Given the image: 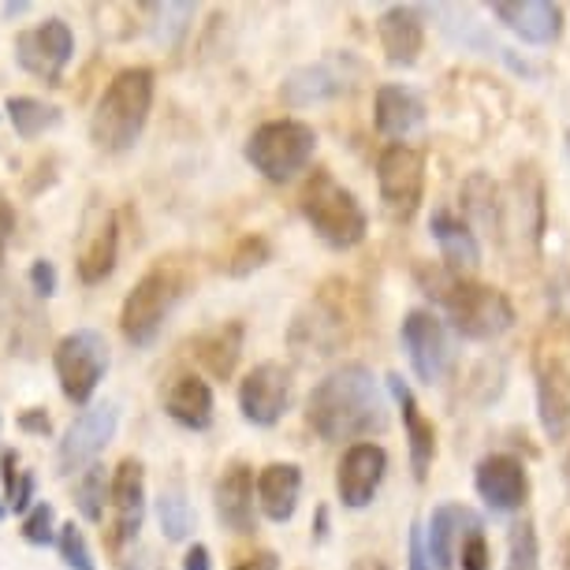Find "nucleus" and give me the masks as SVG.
Here are the masks:
<instances>
[{"mask_svg": "<svg viewBox=\"0 0 570 570\" xmlns=\"http://www.w3.org/2000/svg\"><path fill=\"white\" fill-rule=\"evenodd\" d=\"M306 422L328 444H343V440L362 444L365 436L389 429V400L370 365L343 362L314 384L306 400Z\"/></svg>", "mask_w": 570, "mask_h": 570, "instance_id": "1", "label": "nucleus"}, {"mask_svg": "<svg viewBox=\"0 0 570 570\" xmlns=\"http://www.w3.org/2000/svg\"><path fill=\"white\" fill-rule=\"evenodd\" d=\"M417 284H422V292L444 309L455 336L462 340L489 343V340H500L503 332H511L514 325V306L500 287L478 284V279H470V276H455V273H448L444 265H422L417 268Z\"/></svg>", "mask_w": 570, "mask_h": 570, "instance_id": "2", "label": "nucleus"}, {"mask_svg": "<svg viewBox=\"0 0 570 570\" xmlns=\"http://www.w3.org/2000/svg\"><path fill=\"white\" fill-rule=\"evenodd\" d=\"M149 109H154V71L127 68L105 86L98 109L90 120L94 146L105 154H127L146 131Z\"/></svg>", "mask_w": 570, "mask_h": 570, "instance_id": "3", "label": "nucleus"}, {"mask_svg": "<svg viewBox=\"0 0 570 570\" xmlns=\"http://www.w3.org/2000/svg\"><path fill=\"white\" fill-rule=\"evenodd\" d=\"M298 209H303L309 228L317 232V239L332 250H351L370 232V217H365L362 202L332 171H314L306 179Z\"/></svg>", "mask_w": 570, "mask_h": 570, "instance_id": "4", "label": "nucleus"}, {"mask_svg": "<svg viewBox=\"0 0 570 570\" xmlns=\"http://www.w3.org/2000/svg\"><path fill=\"white\" fill-rule=\"evenodd\" d=\"M183 287H187V279H183L179 268H171V265L149 268V273L131 287V295L124 298V314H120L124 340L135 343V347L157 343L168 314L183 298Z\"/></svg>", "mask_w": 570, "mask_h": 570, "instance_id": "5", "label": "nucleus"}, {"mask_svg": "<svg viewBox=\"0 0 570 570\" xmlns=\"http://www.w3.org/2000/svg\"><path fill=\"white\" fill-rule=\"evenodd\" d=\"M317 131L303 120H268L246 138V160L268 183H287L314 160Z\"/></svg>", "mask_w": 570, "mask_h": 570, "instance_id": "6", "label": "nucleus"}, {"mask_svg": "<svg viewBox=\"0 0 570 570\" xmlns=\"http://www.w3.org/2000/svg\"><path fill=\"white\" fill-rule=\"evenodd\" d=\"M109 340L98 328H75L52 351V370H57L60 392L75 406H86L94 400V392L101 389L105 373H109Z\"/></svg>", "mask_w": 570, "mask_h": 570, "instance_id": "7", "label": "nucleus"}, {"mask_svg": "<svg viewBox=\"0 0 570 570\" xmlns=\"http://www.w3.org/2000/svg\"><path fill=\"white\" fill-rule=\"evenodd\" d=\"M362 79V63L351 52H336V57L314 60L295 68L279 86V101L287 109H309L321 101H336L343 94H351Z\"/></svg>", "mask_w": 570, "mask_h": 570, "instance_id": "8", "label": "nucleus"}, {"mask_svg": "<svg viewBox=\"0 0 570 570\" xmlns=\"http://www.w3.org/2000/svg\"><path fill=\"white\" fill-rule=\"evenodd\" d=\"M376 187L392 217L411 220L425 198V154L406 142H392L376 157Z\"/></svg>", "mask_w": 570, "mask_h": 570, "instance_id": "9", "label": "nucleus"}, {"mask_svg": "<svg viewBox=\"0 0 570 570\" xmlns=\"http://www.w3.org/2000/svg\"><path fill=\"white\" fill-rule=\"evenodd\" d=\"M403 351L411 358V370L422 384H440L455 365V347H451L448 325L433 309H411L400 328Z\"/></svg>", "mask_w": 570, "mask_h": 570, "instance_id": "10", "label": "nucleus"}, {"mask_svg": "<svg viewBox=\"0 0 570 570\" xmlns=\"http://www.w3.org/2000/svg\"><path fill=\"white\" fill-rule=\"evenodd\" d=\"M292 392H295L292 370L279 365V362H262L243 376L239 411L250 425L273 429L279 417L287 414V406H292Z\"/></svg>", "mask_w": 570, "mask_h": 570, "instance_id": "11", "label": "nucleus"}, {"mask_svg": "<svg viewBox=\"0 0 570 570\" xmlns=\"http://www.w3.org/2000/svg\"><path fill=\"white\" fill-rule=\"evenodd\" d=\"M75 57V30L63 23V19H46L35 30H23L16 38V60L19 68L30 71L35 79L57 86L63 68Z\"/></svg>", "mask_w": 570, "mask_h": 570, "instance_id": "12", "label": "nucleus"}, {"mask_svg": "<svg viewBox=\"0 0 570 570\" xmlns=\"http://www.w3.org/2000/svg\"><path fill=\"white\" fill-rule=\"evenodd\" d=\"M116 425H120V406L116 403L86 406L60 440V451H57L60 473H75V470L90 466V462L109 448V440L116 436Z\"/></svg>", "mask_w": 570, "mask_h": 570, "instance_id": "13", "label": "nucleus"}, {"mask_svg": "<svg viewBox=\"0 0 570 570\" xmlns=\"http://www.w3.org/2000/svg\"><path fill=\"white\" fill-rule=\"evenodd\" d=\"M389 473V451L373 440H362V444H351L343 451L340 466H336V492L340 503L347 511H365L381 492V481Z\"/></svg>", "mask_w": 570, "mask_h": 570, "instance_id": "14", "label": "nucleus"}, {"mask_svg": "<svg viewBox=\"0 0 570 570\" xmlns=\"http://www.w3.org/2000/svg\"><path fill=\"white\" fill-rule=\"evenodd\" d=\"M473 489H478V497L485 500V508L492 514H514L530 500V473H525L522 459L508 455V451H497V455H485L478 462Z\"/></svg>", "mask_w": 570, "mask_h": 570, "instance_id": "15", "label": "nucleus"}, {"mask_svg": "<svg viewBox=\"0 0 570 570\" xmlns=\"http://www.w3.org/2000/svg\"><path fill=\"white\" fill-rule=\"evenodd\" d=\"M492 16L503 30L522 38L525 46H556L567 30L563 8L552 0H497Z\"/></svg>", "mask_w": 570, "mask_h": 570, "instance_id": "16", "label": "nucleus"}, {"mask_svg": "<svg viewBox=\"0 0 570 570\" xmlns=\"http://www.w3.org/2000/svg\"><path fill=\"white\" fill-rule=\"evenodd\" d=\"M343 340H347V321H343L340 309L325 303V298L309 303L292 325V351L306 362L336 354Z\"/></svg>", "mask_w": 570, "mask_h": 570, "instance_id": "17", "label": "nucleus"}, {"mask_svg": "<svg viewBox=\"0 0 570 570\" xmlns=\"http://www.w3.org/2000/svg\"><path fill=\"white\" fill-rule=\"evenodd\" d=\"M109 500L116 511V525H112V544H127L135 541L138 530L146 522V470L138 459H124L116 466L112 481H109Z\"/></svg>", "mask_w": 570, "mask_h": 570, "instance_id": "18", "label": "nucleus"}, {"mask_svg": "<svg viewBox=\"0 0 570 570\" xmlns=\"http://www.w3.org/2000/svg\"><path fill=\"white\" fill-rule=\"evenodd\" d=\"M381 49L392 68H414L425 49V12L414 4H392L376 19Z\"/></svg>", "mask_w": 570, "mask_h": 570, "instance_id": "19", "label": "nucleus"}, {"mask_svg": "<svg viewBox=\"0 0 570 570\" xmlns=\"http://www.w3.org/2000/svg\"><path fill=\"white\" fill-rule=\"evenodd\" d=\"M389 392H392V400L403 414L406 448H411V470H414L417 481H425L429 466H433V459H436V429L422 414V406H417V400H414V389L403 381L400 373H389Z\"/></svg>", "mask_w": 570, "mask_h": 570, "instance_id": "20", "label": "nucleus"}, {"mask_svg": "<svg viewBox=\"0 0 570 570\" xmlns=\"http://www.w3.org/2000/svg\"><path fill=\"white\" fill-rule=\"evenodd\" d=\"M537 422L552 444L570 436V365L544 362L537 370Z\"/></svg>", "mask_w": 570, "mask_h": 570, "instance_id": "21", "label": "nucleus"}, {"mask_svg": "<svg viewBox=\"0 0 570 570\" xmlns=\"http://www.w3.org/2000/svg\"><path fill=\"white\" fill-rule=\"evenodd\" d=\"M213 503H217V519L224 522V530L232 533H254L257 530V514H254V470L246 462L224 470V478L213 489Z\"/></svg>", "mask_w": 570, "mask_h": 570, "instance_id": "22", "label": "nucleus"}, {"mask_svg": "<svg viewBox=\"0 0 570 570\" xmlns=\"http://www.w3.org/2000/svg\"><path fill=\"white\" fill-rule=\"evenodd\" d=\"M429 232L440 246V257H444V268L455 276H470L481 268V243L478 232L470 228L466 220L455 217L451 209H433L429 217Z\"/></svg>", "mask_w": 570, "mask_h": 570, "instance_id": "23", "label": "nucleus"}, {"mask_svg": "<svg viewBox=\"0 0 570 570\" xmlns=\"http://www.w3.org/2000/svg\"><path fill=\"white\" fill-rule=\"evenodd\" d=\"M303 500V466L295 462H268L257 473V508L268 522H292Z\"/></svg>", "mask_w": 570, "mask_h": 570, "instance_id": "24", "label": "nucleus"}, {"mask_svg": "<svg viewBox=\"0 0 570 570\" xmlns=\"http://www.w3.org/2000/svg\"><path fill=\"white\" fill-rule=\"evenodd\" d=\"M478 522H481V514H473L470 508H462V503H440V508H433V514H429V530H425V552L433 559L436 570L455 567L462 533Z\"/></svg>", "mask_w": 570, "mask_h": 570, "instance_id": "25", "label": "nucleus"}, {"mask_svg": "<svg viewBox=\"0 0 570 570\" xmlns=\"http://www.w3.org/2000/svg\"><path fill=\"white\" fill-rule=\"evenodd\" d=\"M373 124L381 135L389 138H406L411 131L425 124V101L417 98L411 86L389 82L376 90V105H373Z\"/></svg>", "mask_w": 570, "mask_h": 570, "instance_id": "26", "label": "nucleus"}, {"mask_svg": "<svg viewBox=\"0 0 570 570\" xmlns=\"http://www.w3.org/2000/svg\"><path fill=\"white\" fill-rule=\"evenodd\" d=\"M116 254H120V228H116L112 213H101L98 224L86 232L79 257H75V268H79L82 284L94 287V284H101V279H109L116 268Z\"/></svg>", "mask_w": 570, "mask_h": 570, "instance_id": "27", "label": "nucleus"}, {"mask_svg": "<svg viewBox=\"0 0 570 570\" xmlns=\"http://www.w3.org/2000/svg\"><path fill=\"white\" fill-rule=\"evenodd\" d=\"M213 406H217L213 403V389L202 376H179L165 400V411L171 422L183 429H195V433L213 425Z\"/></svg>", "mask_w": 570, "mask_h": 570, "instance_id": "28", "label": "nucleus"}, {"mask_svg": "<svg viewBox=\"0 0 570 570\" xmlns=\"http://www.w3.org/2000/svg\"><path fill=\"white\" fill-rule=\"evenodd\" d=\"M462 213H466L470 228H481L485 235H503V202H500V187L492 183L489 171H473V176L462 183Z\"/></svg>", "mask_w": 570, "mask_h": 570, "instance_id": "29", "label": "nucleus"}, {"mask_svg": "<svg viewBox=\"0 0 570 570\" xmlns=\"http://www.w3.org/2000/svg\"><path fill=\"white\" fill-rule=\"evenodd\" d=\"M239 354H243V325L239 321H228L224 328L198 340V358L213 376H217V381H228V376L235 373Z\"/></svg>", "mask_w": 570, "mask_h": 570, "instance_id": "30", "label": "nucleus"}, {"mask_svg": "<svg viewBox=\"0 0 570 570\" xmlns=\"http://www.w3.org/2000/svg\"><path fill=\"white\" fill-rule=\"evenodd\" d=\"M8 120H12V127H16V135L19 138H38V135H46V131H52V127L60 124V109L57 105H46V101H38V98H8Z\"/></svg>", "mask_w": 570, "mask_h": 570, "instance_id": "31", "label": "nucleus"}, {"mask_svg": "<svg viewBox=\"0 0 570 570\" xmlns=\"http://www.w3.org/2000/svg\"><path fill=\"white\" fill-rule=\"evenodd\" d=\"M157 519L168 541H187V537L195 533V511H190V503L179 489H160Z\"/></svg>", "mask_w": 570, "mask_h": 570, "instance_id": "32", "label": "nucleus"}, {"mask_svg": "<svg viewBox=\"0 0 570 570\" xmlns=\"http://www.w3.org/2000/svg\"><path fill=\"white\" fill-rule=\"evenodd\" d=\"M105 500H109V478H105V466L90 462V466L82 470L79 485H75V503H79L86 522H101Z\"/></svg>", "mask_w": 570, "mask_h": 570, "instance_id": "33", "label": "nucleus"}, {"mask_svg": "<svg viewBox=\"0 0 570 570\" xmlns=\"http://www.w3.org/2000/svg\"><path fill=\"white\" fill-rule=\"evenodd\" d=\"M149 16H154V38L160 46H179V38L187 35L190 19H195V4H149Z\"/></svg>", "mask_w": 570, "mask_h": 570, "instance_id": "34", "label": "nucleus"}, {"mask_svg": "<svg viewBox=\"0 0 570 570\" xmlns=\"http://www.w3.org/2000/svg\"><path fill=\"white\" fill-rule=\"evenodd\" d=\"M503 570H541V537H537L533 522L511 525L508 567H503Z\"/></svg>", "mask_w": 570, "mask_h": 570, "instance_id": "35", "label": "nucleus"}, {"mask_svg": "<svg viewBox=\"0 0 570 570\" xmlns=\"http://www.w3.org/2000/svg\"><path fill=\"white\" fill-rule=\"evenodd\" d=\"M57 548L68 570H98V559H94L90 544H86V533L75 522H63L57 530Z\"/></svg>", "mask_w": 570, "mask_h": 570, "instance_id": "36", "label": "nucleus"}, {"mask_svg": "<svg viewBox=\"0 0 570 570\" xmlns=\"http://www.w3.org/2000/svg\"><path fill=\"white\" fill-rule=\"evenodd\" d=\"M23 537H27V544H35V548H46L57 541V511H52V503L41 500L23 514Z\"/></svg>", "mask_w": 570, "mask_h": 570, "instance_id": "37", "label": "nucleus"}, {"mask_svg": "<svg viewBox=\"0 0 570 570\" xmlns=\"http://www.w3.org/2000/svg\"><path fill=\"white\" fill-rule=\"evenodd\" d=\"M455 559L462 563V570H489L492 567V552H489V541H485V522L470 525V530L462 533Z\"/></svg>", "mask_w": 570, "mask_h": 570, "instance_id": "38", "label": "nucleus"}, {"mask_svg": "<svg viewBox=\"0 0 570 570\" xmlns=\"http://www.w3.org/2000/svg\"><path fill=\"white\" fill-rule=\"evenodd\" d=\"M268 243L262 239V235H246V239L235 246V254H232V262H228V273L232 276H246V273H254V268H262L268 262Z\"/></svg>", "mask_w": 570, "mask_h": 570, "instance_id": "39", "label": "nucleus"}, {"mask_svg": "<svg viewBox=\"0 0 570 570\" xmlns=\"http://www.w3.org/2000/svg\"><path fill=\"white\" fill-rule=\"evenodd\" d=\"M27 276H30V292H35L38 298H52V295H57L60 279H57V265H52L49 257H38V262L30 265Z\"/></svg>", "mask_w": 570, "mask_h": 570, "instance_id": "40", "label": "nucleus"}, {"mask_svg": "<svg viewBox=\"0 0 570 570\" xmlns=\"http://www.w3.org/2000/svg\"><path fill=\"white\" fill-rule=\"evenodd\" d=\"M406 570H436L433 559L425 552V525L414 522L411 525V544H406Z\"/></svg>", "mask_w": 570, "mask_h": 570, "instance_id": "41", "label": "nucleus"}, {"mask_svg": "<svg viewBox=\"0 0 570 570\" xmlns=\"http://www.w3.org/2000/svg\"><path fill=\"white\" fill-rule=\"evenodd\" d=\"M35 473L30 470H23L19 473V485H16V497L8 500V511H16V514H27L30 508H35Z\"/></svg>", "mask_w": 570, "mask_h": 570, "instance_id": "42", "label": "nucleus"}, {"mask_svg": "<svg viewBox=\"0 0 570 570\" xmlns=\"http://www.w3.org/2000/svg\"><path fill=\"white\" fill-rule=\"evenodd\" d=\"M12 235H16V209H12V202L0 195V257H4L8 243H12Z\"/></svg>", "mask_w": 570, "mask_h": 570, "instance_id": "43", "label": "nucleus"}, {"mask_svg": "<svg viewBox=\"0 0 570 570\" xmlns=\"http://www.w3.org/2000/svg\"><path fill=\"white\" fill-rule=\"evenodd\" d=\"M19 429H23V433H35V436H49L52 422H49L46 411H27L23 417H19Z\"/></svg>", "mask_w": 570, "mask_h": 570, "instance_id": "44", "label": "nucleus"}, {"mask_svg": "<svg viewBox=\"0 0 570 570\" xmlns=\"http://www.w3.org/2000/svg\"><path fill=\"white\" fill-rule=\"evenodd\" d=\"M183 570H213V556L206 544H190L183 556Z\"/></svg>", "mask_w": 570, "mask_h": 570, "instance_id": "45", "label": "nucleus"}, {"mask_svg": "<svg viewBox=\"0 0 570 570\" xmlns=\"http://www.w3.org/2000/svg\"><path fill=\"white\" fill-rule=\"evenodd\" d=\"M235 570H279V556L276 552H257L250 559H243Z\"/></svg>", "mask_w": 570, "mask_h": 570, "instance_id": "46", "label": "nucleus"}, {"mask_svg": "<svg viewBox=\"0 0 570 570\" xmlns=\"http://www.w3.org/2000/svg\"><path fill=\"white\" fill-rule=\"evenodd\" d=\"M351 570H392L384 559H376V556H362V559H354Z\"/></svg>", "mask_w": 570, "mask_h": 570, "instance_id": "47", "label": "nucleus"}, {"mask_svg": "<svg viewBox=\"0 0 570 570\" xmlns=\"http://www.w3.org/2000/svg\"><path fill=\"white\" fill-rule=\"evenodd\" d=\"M328 537V511L317 508V525H314V541H325Z\"/></svg>", "mask_w": 570, "mask_h": 570, "instance_id": "48", "label": "nucleus"}, {"mask_svg": "<svg viewBox=\"0 0 570 570\" xmlns=\"http://www.w3.org/2000/svg\"><path fill=\"white\" fill-rule=\"evenodd\" d=\"M127 570H157V563H154V556L146 552V556H138L135 563H127Z\"/></svg>", "mask_w": 570, "mask_h": 570, "instance_id": "49", "label": "nucleus"}, {"mask_svg": "<svg viewBox=\"0 0 570 570\" xmlns=\"http://www.w3.org/2000/svg\"><path fill=\"white\" fill-rule=\"evenodd\" d=\"M563 481H567V489H570V451H567V459H563Z\"/></svg>", "mask_w": 570, "mask_h": 570, "instance_id": "50", "label": "nucleus"}, {"mask_svg": "<svg viewBox=\"0 0 570 570\" xmlns=\"http://www.w3.org/2000/svg\"><path fill=\"white\" fill-rule=\"evenodd\" d=\"M8 514V508H4V492H0V519H4Z\"/></svg>", "mask_w": 570, "mask_h": 570, "instance_id": "51", "label": "nucleus"}, {"mask_svg": "<svg viewBox=\"0 0 570 570\" xmlns=\"http://www.w3.org/2000/svg\"><path fill=\"white\" fill-rule=\"evenodd\" d=\"M567 157H570V131H567Z\"/></svg>", "mask_w": 570, "mask_h": 570, "instance_id": "52", "label": "nucleus"}, {"mask_svg": "<svg viewBox=\"0 0 570 570\" xmlns=\"http://www.w3.org/2000/svg\"><path fill=\"white\" fill-rule=\"evenodd\" d=\"M567 570H570V552H567Z\"/></svg>", "mask_w": 570, "mask_h": 570, "instance_id": "53", "label": "nucleus"}]
</instances>
